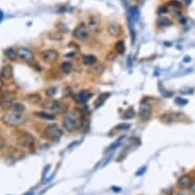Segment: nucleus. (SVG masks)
<instances>
[{
	"instance_id": "nucleus-24",
	"label": "nucleus",
	"mask_w": 195,
	"mask_h": 195,
	"mask_svg": "<svg viewBox=\"0 0 195 195\" xmlns=\"http://www.w3.org/2000/svg\"><path fill=\"white\" fill-rule=\"evenodd\" d=\"M60 68H62V71L63 73H66V74H69V73H71V71H72L73 66H72L71 62H62V63Z\"/></svg>"
},
{
	"instance_id": "nucleus-13",
	"label": "nucleus",
	"mask_w": 195,
	"mask_h": 195,
	"mask_svg": "<svg viewBox=\"0 0 195 195\" xmlns=\"http://www.w3.org/2000/svg\"><path fill=\"white\" fill-rule=\"evenodd\" d=\"M13 74V69L12 66L10 65H5L2 66L1 71H0V77L3 78L5 80H9L11 77H12Z\"/></svg>"
},
{
	"instance_id": "nucleus-5",
	"label": "nucleus",
	"mask_w": 195,
	"mask_h": 195,
	"mask_svg": "<svg viewBox=\"0 0 195 195\" xmlns=\"http://www.w3.org/2000/svg\"><path fill=\"white\" fill-rule=\"evenodd\" d=\"M40 57H41V60L44 63L51 65L58 58V52L54 50V49H46V50L42 51L40 53Z\"/></svg>"
},
{
	"instance_id": "nucleus-7",
	"label": "nucleus",
	"mask_w": 195,
	"mask_h": 195,
	"mask_svg": "<svg viewBox=\"0 0 195 195\" xmlns=\"http://www.w3.org/2000/svg\"><path fill=\"white\" fill-rule=\"evenodd\" d=\"M183 113H165L164 115L161 116V121L165 124H171V123H176V122H180L184 120Z\"/></svg>"
},
{
	"instance_id": "nucleus-6",
	"label": "nucleus",
	"mask_w": 195,
	"mask_h": 195,
	"mask_svg": "<svg viewBox=\"0 0 195 195\" xmlns=\"http://www.w3.org/2000/svg\"><path fill=\"white\" fill-rule=\"evenodd\" d=\"M17 143L22 147L30 148L35 143V138L33 135H31L29 133H23L17 137Z\"/></svg>"
},
{
	"instance_id": "nucleus-14",
	"label": "nucleus",
	"mask_w": 195,
	"mask_h": 195,
	"mask_svg": "<svg viewBox=\"0 0 195 195\" xmlns=\"http://www.w3.org/2000/svg\"><path fill=\"white\" fill-rule=\"evenodd\" d=\"M178 185H179V187H181L182 189L190 188L191 178L189 176H187V175H184V176H182L181 178L178 180Z\"/></svg>"
},
{
	"instance_id": "nucleus-10",
	"label": "nucleus",
	"mask_w": 195,
	"mask_h": 195,
	"mask_svg": "<svg viewBox=\"0 0 195 195\" xmlns=\"http://www.w3.org/2000/svg\"><path fill=\"white\" fill-rule=\"evenodd\" d=\"M151 112H152V109H151V106L149 104L146 102L141 103L140 108H139V115H140V118H142L143 120H147V119L150 118Z\"/></svg>"
},
{
	"instance_id": "nucleus-27",
	"label": "nucleus",
	"mask_w": 195,
	"mask_h": 195,
	"mask_svg": "<svg viewBox=\"0 0 195 195\" xmlns=\"http://www.w3.org/2000/svg\"><path fill=\"white\" fill-rule=\"evenodd\" d=\"M49 38L53 40H62V35L59 32H56V33H50L49 34Z\"/></svg>"
},
{
	"instance_id": "nucleus-29",
	"label": "nucleus",
	"mask_w": 195,
	"mask_h": 195,
	"mask_svg": "<svg viewBox=\"0 0 195 195\" xmlns=\"http://www.w3.org/2000/svg\"><path fill=\"white\" fill-rule=\"evenodd\" d=\"M175 102H176L177 104H179V105H184V104H186L188 102L186 99H182L181 97H178V98H176V100H175Z\"/></svg>"
},
{
	"instance_id": "nucleus-26",
	"label": "nucleus",
	"mask_w": 195,
	"mask_h": 195,
	"mask_svg": "<svg viewBox=\"0 0 195 195\" xmlns=\"http://www.w3.org/2000/svg\"><path fill=\"white\" fill-rule=\"evenodd\" d=\"M134 116H135V112L133 110V108H130V109H128L127 112H124L123 119H132Z\"/></svg>"
},
{
	"instance_id": "nucleus-17",
	"label": "nucleus",
	"mask_w": 195,
	"mask_h": 195,
	"mask_svg": "<svg viewBox=\"0 0 195 195\" xmlns=\"http://www.w3.org/2000/svg\"><path fill=\"white\" fill-rule=\"evenodd\" d=\"M88 25H89V29L91 31L93 32H96L98 30V27H99V24H98V21H97V19L94 16H91L89 19V23H88Z\"/></svg>"
},
{
	"instance_id": "nucleus-12",
	"label": "nucleus",
	"mask_w": 195,
	"mask_h": 195,
	"mask_svg": "<svg viewBox=\"0 0 195 195\" xmlns=\"http://www.w3.org/2000/svg\"><path fill=\"white\" fill-rule=\"evenodd\" d=\"M90 97H91V93H89L88 91H82V92L78 93V94L74 95L75 101L79 104H83V103L87 102Z\"/></svg>"
},
{
	"instance_id": "nucleus-9",
	"label": "nucleus",
	"mask_w": 195,
	"mask_h": 195,
	"mask_svg": "<svg viewBox=\"0 0 195 195\" xmlns=\"http://www.w3.org/2000/svg\"><path fill=\"white\" fill-rule=\"evenodd\" d=\"M107 32H108V34L112 37L118 38L122 35L123 30H122V27L119 24H116V23H110L108 27H107Z\"/></svg>"
},
{
	"instance_id": "nucleus-23",
	"label": "nucleus",
	"mask_w": 195,
	"mask_h": 195,
	"mask_svg": "<svg viewBox=\"0 0 195 195\" xmlns=\"http://www.w3.org/2000/svg\"><path fill=\"white\" fill-rule=\"evenodd\" d=\"M115 50L119 52V53H124L125 52V49H126V46H125V42L123 40H120V41H118L115 43Z\"/></svg>"
},
{
	"instance_id": "nucleus-25",
	"label": "nucleus",
	"mask_w": 195,
	"mask_h": 195,
	"mask_svg": "<svg viewBox=\"0 0 195 195\" xmlns=\"http://www.w3.org/2000/svg\"><path fill=\"white\" fill-rule=\"evenodd\" d=\"M28 100L30 101L31 103H38L40 100H41V96L39 94H32L28 96Z\"/></svg>"
},
{
	"instance_id": "nucleus-2",
	"label": "nucleus",
	"mask_w": 195,
	"mask_h": 195,
	"mask_svg": "<svg viewBox=\"0 0 195 195\" xmlns=\"http://www.w3.org/2000/svg\"><path fill=\"white\" fill-rule=\"evenodd\" d=\"M42 106L44 107V108L50 109L53 112H56V113H62L68 109V106H66V103L58 100H46L45 102H43Z\"/></svg>"
},
{
	"instance_id": "nucleus-3",
	"label": "nucleus",
	"mask_w": 195,
	"mask_h": 195,
	"mask_svg": "<svg viewBox=\"0 0 195 195\" xmlns=\"http://www.w3.org/2000/svg\"><path fill=\"white\" fill-rule=\"evenodd\" d=\"M46 137L51 140H58L62 135V131L56 124H50L45 128L44 130Z\"/></svg>"
},
{
	"instance_id": "nucleus-20",
	"label": "nucleus",
	"mask_w": 195,
	"mask_h": 195,
	"mask_svg": "<svg viewBox=\"0 0 195 195\" xmlns=\"http://www.w3.org/2000/svg\"><path fill=\"white\" fill-rule=\"evenodd\" d=\"M35 115L39 116V118H41V119H44V120H50V121L55 119L54 115H51V113L44 112H35Z\"/></svg>"
},
{
	"instance_id": "nucleus-34",
	"label": "nucleus",
	"mask_w": 195,
	"mask_h": 195,
	"mask_svg": "<svg viewBox=\"0 0 195 195\" xmlns=\"http://www.w3.org/2000/svg\"><path fill=\"white\" fill-rule=\"evenodd\" d=\"M2 20H3V12L0 10V23L2 22Z\"/></svg>"
},
{
	"instance_id": "nucleus-30",
	"label": "nucleus",
	"mask_w": 195,
	"mask_h": 195,
	"mask_svg": "<svg viewBox=\"0 0 195 195\" xmlns=\"http://www.w3.org/2000/svg\"><path fill=\"white\" fill-rule=\"evenodd\" d=\"M129 128H130V125L124 124V125H119V126H116L115 128V130H127V129H129Z\"/></svg>"
},
{
	"instance_id": "nucleus-31",
	"label": "nucleus",
	"mask_w": 195,
	"mask_h": 195,
	"mask_svg": "<svg viewBox=\"0 0 195 195\" xmlns=\"http://www.w3.org/2000/svg\"><path fill=\"white\" fill-rule=\"evenodd\" d=\"M5 146V141L2 136H0V149H2Z\"/></svg>"
},
{
	"instance_id": "nucleus-21",
	"label": "nucleus",
	"mask_w": 195,
	"mask_h": 195,
	"mask_svg": "<svg viewBox=\"0 0 195 195\" xmlns=\"http://www.w3.org/2000/svg\"><path fill=\"white\" fill-rule=\"evenodd\" d=\"M108 96H109V93H106V94H105V93H104V94H101L99 96V98L95 101V107H96V108H97V107H100L101 105H102L103 102L106 100V98L108 97Z\"/></svg>"
},
{
	"instance_id": "nucleus-32",
	"label": "nucleus",
	"mask_w": 195,
	"mask_h": 195,
	"mask_svg": "<svg viewBox=\"0 0 195 195\" xmlns=\"http://www.w3.org/2000/svg\"><path fill=\"white\" fill-rule=\"evenodd\" d=\"M190 190H191L192 192H194V193H195V182L191 183V185H190Z\"/></svg>"
},
{
	"instance_id": "nucleus-16",
	"label": "nucleus",
	"mask_w": 195,
	"mask_h": 195,
	"mask_svg": "<svg viewBox=\"0 0 195 195\" xmlns=\"http://www.w3.org/2000/svg\"><path fill=\"white\" fill-rule=\"evenodd\" d=\"M4 54L11 60H16L19 55H17V50H14L13 48H7L4 50Z\"/></svg>"
},
{
	"instance_id": "nucleus-33",
	"label": "nucleus",
	"mask_w": 195,
	"mask_h": 195,
	"mask_svg": "<svg viewBox=\"0 0 195 195\" xmlns=\"http://www.w3.org/2000/svg\"><path fill=\"white\" fill-rule=\"evenodd\" d=\"M145 170H146V168H141V170H140V171H139V172H138V173H137V174H136V175H137V176H140V175H142V174H143V173H144V171H145Z\"/></svg>"
},
{
	"instance_id": "nucleus-22",
	"label": "nucleus",
	"mask_w": 195,
	"mask_h": 195,
	"mask_svg": "<svg viewBox=\"0 0 195 195\" xmlns=\"http://www.w3.org/2000/svg\"><path fill=\"white\" fill-rule=\"evenodd\" d=\"M9 110H12V112H23L25 110V106L21 103H12L9 107Z\"/></svg>"
},
{
	"instance_id": "nucleus-35",
	"label": "nucleus",
	"mask_w": 195,
	"mask_h": 195,
	"mask_svg": "<svg viewBox=\"0 0 195 195\" xmlns=\"http://www.w3.org/2000/svg\"><path fill=\"white\" fill-rule=\"evenodd\" d=\"M2 86H3V82H2V79H1V77H0V89L2 88Z\"/></svg>"
},
{
	"instance_id": "nucleus-4",
	"label": "nucleus",
	"mask_w": 195,
	"mask_h": 195,
	"mask_svg": "<svg viewBox=\"0 0 195 195\" xmlns=\"http://www.w3.org/2000/svg\"><path fill=\"white\" fill-rule=\"evenodd\" d=\"M73 36H74L76 39L81 40V41H85L87 40V38L89 36V31L87 26L84 24V23H81L75 28L74 32H73Z\"/></svg>"
},
{
	"instance_id": "nucleus-11",
	"label": "nucleus",
	"mask_w": 195,
	"mask_h": 195,
	"mask_svg": "<svg viewBox=\"0 0 195 195\" xmlns=\"http://www.w3.org/2000/svg\"><path fill=\"white\" fill-rule=\"evenodd\" d=\"M17 55L21 59L25 60V62H30L34 58L33 52L28 48H19L17 49Z\"/></svg>"
},
{
	"instance_id": "nucleus-19",
	"label": "nucleus",
	"mask_w": 195,
	"mask_h": 195,
	"mask_svg": "<svg viewBox=\"0 0 195 195\" xmlns=\"http://www.w3.org/2000/svg\"><path fill=\"white\" fill-rule=\"evenodd\" d=\"M83 62L85 63L86 66H92L96 62V57L94 55H84L83 56Z\"/></svg>"
},
{
	"instance_id": "nucleus-37",
	"label": "nucleus",
	"mask_w": 195,
	"mask_h": 195,
	"mask_svg": "<svg viewBox=\"0 0 195 195\" xmlns=\"http://www.w3.org/2000/svg\"><path fill=\"white\" fill-rule=\"evenodd\" d=\"M25 195H33V193H28V194H25Z\"/></svg>"
},
{
	"instance_id": "nucleus-15",
	"label": "nucleus",
	"mask_w": 195,
	"mask_h": 195,
	"mask_svg": "<svg viewBox=\"0 0 195 195\" xmlns=\"http://www.w3.org/2000/svg\"><path fill=\"white\" fill-rule=\"evenodd\" d=\"M16 98V94L12 92L6 91L0 94V100L1 101H12Z\"/></svg>"
},
{
	"instance_id": "nucleus-28",
	"label": "nucleus",
	"mask_w": 195,
	"mask_h": 195,
	"mask_svg": "<svg viewBox=\"0 0 195 195\" xmlns=\"http://www.w3.org/2000/svg\"><path fill=\"white\" fill-rule=\"evenodd\" d=\"M57 89L55 88V87H50V88H48L47 90H46V94H47V96H49V97H52L55 93H56Z\"/></svg>"
},
{
	"instance_id": "nucleus-36",
	"label": "nucleus",
	"mask_w": 195,
	"mask_h": 195,
	"mask_svg": "<svg viewBox=\"0 0 195 195\" xmlns=\"http://www.w3.org/2000/svg\"><path fill=\"white\" fill-rule=\"evenodd\" d=\"M190 2H191V0H185V3L186 4H189Z\"/></svg>"
},
{
	"instance_id": "nucleus-8",
	"label": "nucleus",
	"mask_w": 195,
	"mask_h": 195,
	"mask_svg": "<svg viewBox=\"0 0 195 195\" xmlns=\"http://www.w3.org/2000/svg\"><path fill=\"white\" fill-rule=\"evenodd\" d=\"M62 126L66 131L73 132V131L77 129V121L73 115H66L62 119Z\"/></svg>"
},
{
	"instance_id": "nucleus-1",
	"label": "nucleus",
	"mask_w": 195,
	"mask_h": 195,
	"mask_svg": "<svg viewBox=\"0 0 195 195\" xmlns=\"http://www.w3.org/2000/svg\"><path fill=\"white\" fill-rule=\"evenodd\" d=\"M2 122L9 127H19L25 123V116L23 112H16L9 110L2 118Z\"/></svg>"
},
{
	"instance_id": "nucleus-18",
	"label": "nucleus",
	"mask_w": 195,
	"mask_h": 195,
	"mask_svg": "<svg viewBox=\"0 0 195 195\" xmlns=\"http://www.w3.org/2000/svg\"><path fill=\"white\" fill-rule=\"evenodd\" d=\"M90 129V121L88 119H83L80 124V131L82 133H87Z\"/></svg>"
}]
</instances>
